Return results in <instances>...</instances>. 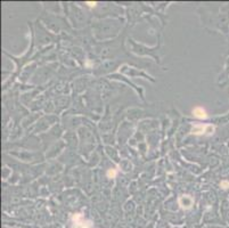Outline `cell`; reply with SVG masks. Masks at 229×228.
<instances>
[{
	"instance_id": "1",
	"label": "cell",
	"mask_w": 229,
	"mask_h": 228,
	"mask_svg": "<svg viewBox=\"0 0 229 228\" xmlns=\"http://www.w3.org/2000/svg\"><path fill=\"white\" fill-rule=\"evenodd\" d=\"M90 221L86 220L81 213H76L72 217V228H91Z\"/></svg>"
},
{
	"instance_id": "2",
	"label": "cell",
	"mask_w": 229,
	"mask_h": 228,
	"mask_svg": "<svg viewBox=\"0 0 229 228\" xmlns=\"http://www.w3.org/2000/svg\"><path fill=\"white\" fill-rule=\"evenodd\" d=\"M207 129H212L211 126L207 124H195L193 127V134L195 135H204L205 132H207Z\"/></svg>"
},
{
	"instance_id": "3",
	"label": "cell",
	"mask_w": 229,
	"mask_h": 228,
	"mask_svg": "<svg viewBox=\"0 0 229 228\" xmlns=\"http://www.w3.org/2000/svg\"><path fill=\"white\" fill-rule=\"evenodd\" d=\"M193 115L197 119H206L207 118V113L201 106H197V107L193 108Z\"/></svg>"
},
{
	"instance_id": "4",
	"label": "cell",
	"mask_w": 229,
	"mask_h": 228,
	"mask_svg": "<svg viewBox=\"0 0 229 228\" xmlns=\"http://www.w3.org/2000/svg\"><path fill=\"white\" fill-rule=\"evenodd\" d=\"M115 174H116V171L115 170H108L107 171V176H108V178H114Z\"/></svg>"
},
{
	"instance_id": "5",
	"label": "cell",
	"mask_w": 229,
	"mask_h": 228,
	"mask_svg": "<svg viewBox=\"0 0 229 228\" xmlns=\"http://www.w3.org/2000/svg\"><path fill=\"white\" fill-rule=\"evenodd\" d=\"M221 187L222 188H228L229 187V182L228 181H226V180H223V181H221Z\"/></svg>"
},
{
	"instance_id": "6",
	"label": "cell",
	"mask_w": 229,
	"mask_h": 228,
	"mask_svg": "<svg viewBox=\"0 0 229 228\" xmlns=\"http://www.w3.org/2000/svg\"><path fill=\"white\" fill-rule=\"evenodd\" d=\"M87 5L90 6V7H95V6H96V2H87Z\"/></svg>"
}]
</instances>
